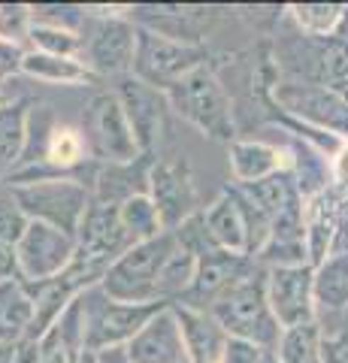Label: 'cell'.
<instances>
[{"instance_id":"1","label":"cell","mask_w":348,"mask_h":363,"mask_svg":"<svg viewBox=\"0 0 348 363\" xmlns=\"http://www.w3.org/2000/svg\"><path fill=\"white\" fill-rule=\"evenodd\" d=\"M209 315L224 327V333L240 342L276 351L279 339H282V327L266 300V269L257 260H252V267L221 294Z\"/></svg>"},{"instance_id":"2","label":"cell","mask_w":348,"mask_h":363,"mask_svg":"<svg viewBox=\"0 0 348 363\" xmlns=\"http://www.w3.org/2000/svg\"><path fill=\"white\" fill-rule=\"evenodd\" d=\"M9 197H13V203L28 221L58 227L67 236L79 233V224L94 200L91 185H85V179L76 176H55V179L13 185Z\"/></svg>"},{"instance_id":"3","label":"cell","mask_w":348,"mask_h":363,"mask_svg":"<svg viewBox=\"0 0 348 363\" xmlns=\"http://www.w3.org/2000/svg\"><path fill=\"white\" fill-rule=\"evenodd\" d=\"M173 252H176V233L173 230L161 233L158 240L137 242L106 269V276L100 279L97 288L116 303H130V306L161 303L158 279H161V269H164L167 260H170Z\"/></svg>"},{"instance_id":"4","label":"cell","mask_w":348,"mask_h":363,"mask_svg":"<svg viewBox=\"0 0 348 363\" xmlns=\"http://www.w3.org/2000/svg\"><path fill=\"white\" fill-rule=\"evenodd\" d=\"M170 100V109L176 116H182L188 124L218 143H233L237 124H233V106L224 85L218 82L215 70L209 64L197 67L194 73H188L185 79H179L173 88L164 91Z\"/></svg>"},{"instance_id":"5","label":"cell","mask_w":348,"mask_h":363,"mask_svg":"<svg viewBox=\"0 0 348 363\" xmlns=\"http://www.w3.org/2000/svg\"><path fill=\"white\" fill-rule=\"evenodd\" d=\"M82 309H85V348L100 354V351L109 348H125L155 315L167 309V303H149V306L116 303L94 285L82 294Z\"/></svg>"},{"instance_id":"6","label":"cell","mask_w":348,"mask_h":363,"mask_svg":"<svg viewBox=\"0 0 348 363\" xmlns=\"http://www.w3.org/2000/svg\"><path fill=\"white\" fill-rule=\"evenodd\" d=\"M82 136L88 145V155L103 164H130L142 157L140 140L130 128V118L116 91H100L88 100Z\"/></svg>"},{"instance_id":"7","label":"cell","mask_w":348,"mask_h":363,"mask_svg":"<svg viewBox=\"0 0 348 363\" xmlns=\"http://www.w3.org/2000/svg\"><path fill=\"white\" fill-rule=\"evenodd\" d=\"M133 245L137 242L130 240V233L125 230V224H121L118 206L91 200V206H88L85 218L79 224V233H76L73 267L100 281L106 276V269Z\"/></svg>"},{"instance_id":"8","label":"cell","mask_w":348,"mask_h":363,"mask_svg":"<svg viewBox=\"0 0 348 363\" xmlns=\"http://www.w3.org/2000/svg\"><path fill=\"white\" fill-rule=\"evenodd\" d=\"M209 64V55L203 45L179 43L170 37H161L155 30H145L137 25V58H133V76L149 82L152 88L167 91L179 79L194 73L197 67Z\"/></svg>"},{"instance_id":"9","label":"cell","mask_w":348,"mask_h":363,"mask_svg":"<svg viewBox=\"0 0 348 363\" xmlns=\"http://www.w3.org/2000/svg\"><path fill=\"white\" fill-rule=\"evenodd\" d=\"M18 279L25 285H46L64 276L76 257V236H67L58 227L28 221L21 240L16 242Z\"/></svg>"},{"instance_id":"10","label":"cell","mask_w":348,"mask_h":363,"mask_svg":"<svg viewBox=\"0 0 348 363\" xmlns=\"http://www.w3.org/2000/svg\"><path fill=\"white\" fill-rule=\"evenodd\" d=\"M273 100L285 116L306 121L348 143V100L318 82H279Z\"/></svg>"},{"instance_id":"11","label":"cell","mask_w":348,"mask_h":363,"mask_svg":"<svg viewBox=\"0 0 348 363\" xmlns=\"http://www.w3.org/2000/svg\"><path fill=\"white\" fill-rule=\"evenodd\" d=\"M137 58V25L121 16L91 18L82 45V64L94 76H130Z\"/></svg>"},{"instance_id":"12","label":"cell","mask_w":348,"mask_h":363,"mask_svg":"<svg viewBox=\"0 0 348 363\" xmlns=\"http://www.w3.org/2000/svg\"><path fill=\"white\" fill-rule=\"evenodd\" d=\"M149 197L155 200V206H158L167 230L182 227L191 215H197L203 209L185 155H170V157H161V161H152Z\"/></svg>"},{"instance_id":"13","label":"cell","mask_w":348,"mask_h":363,"mask_svg":"<svg viewBox=\"0 0 348 363\" xmlns=\"http://www.w3.org/2000/svg\"><path fill=\"white\" fill-rule=\"evenodd\" d=\"M266 300L282 330L300 324H312L318 318L315 306V269L300 267H273L266 269Z\"/></svg>"},{"instance_id":"14","label":"cell","mask_w":348,"mask_h":363,"mask_svg":"<svg viewBox=\"0 0 348 363\" xmlns=\"http://www.w3.org/2000/svg\"><path fill=\"white\" fill-rule=\"evenodd\" d=\"M125 106L130 128L140 140L142 155H155V149L164 140L167 130V116H170V100H167L164 91L152 88L149 82H142L137 76H121L116 79V88H112Z\"/></svg>"},{"instance_id":"15","label":"cell","mask_w":348,"mask_h":363,"mask_svg":"<svg viewBox=\"0 0 348 363\" xmlns=\"http://www.w3.org/2000/svg\"><path fill=\"white\" fill-rule=\"evenodd\" d=\"M85 351V309L79 294L40 339L16 345V363H79Z\"/></svg>"},{"instance_id":"16","label":"cell","mask_w":348,"mask_h":363,"mask_svg":"<svg viewBox=\"0 0 348 363\" xmlns=\"http://www.w3.org/2000/svg\"><path fill=\"white\" fill-rule=\"evenodd\" d=\"M252 260L254 257H242V255L224 252V248H212V252L200 255L194 285L185 294V300H179V303L191 306V309H200V312H209L218 303L221 294L252 267Z\"/></svg>"},{"instance_id":"17","label":"cell","mask_w":348,"mask_h":363,"mask_svg":"<svg viewBox=\"0 0 348 363\" xmlns=\"http://www.w3.org/2000/svg\"><path fill=\"white\" fill-rule=\"evenodd\" d=\"M130 363H188L182 327L176 321L173 306H167L152 318L142 330L125 345Z\"/></svg>"},{"instance_id":"18","label":"cell","mask_w":348,"mask_h":363,"mask_svg":"<svg viewBox=\"0 0 348 363\" xmlns=\"http://www.w3.org/2000/svg\"><path fill=\"white\" fill-rule=\"evenodd\" d=\"M173 312H176L179 327H182L188 363H224L230 336L224 333V327L215 321V318L209 312L182 306V303H173Z\"/></svg>"},{"instance_id":"19","label":"cell","mask_w":348,"mask_h":363,"mask_svg":"<svg viewBox=\"0 0 348 363\" xmlns=\"http://www.w3.org/2000/svg\"><path fill=\"white\" fill-rule=\"evenodd\" d=\"M200 215H203L206 230L218 248L249 257V227H245V215L233 185H228L209 206L200 209Z\"/></svg>"},{"instance_id":"20","label":"cell","mask_w":348,"mask_h":363,"mask_svg":"<svg viewBox=\"0 0 348 363\" xmlns=\"http://www.w3.org/2000/svg\"><path fill=\"white\" fill-rule=\"evenodd\" d=\"M152 155H142L130 164H100L91 179V194L100 203L109 206H121L125 200L137 194H149V169H152Z\"/></svg>"},{"instance_id":"21","label":"cell","mask_w":348,"mask_h":363,"mask_svg":"<svg viewBox=\"0 0 348 363\" xmlns=\"http://www.w3.org/2000/svg\"><path fill=\"white\" fill-rule=\"evenodd\" d=\"M339 203H342V197L336 194L333 188L306 200V209H303V230H306V255H309L312 269H315L333 248L336 227H339Z\"/></svg>"},{"instance_id":"22","label":"cell","mask_w":348,"mask_h":363,"mask_svg":"<svg viewBox=\"0 0 348 363\" xmlns=\"http://www.w3.org/2000/svg\"><path fill=\"white\" fill-rule=\"evenodd\" d=\"M30 97H0V179L21 167L30 136Z\"/></svg>"},{"instance_id":"23","label":"cell","mask_w":348,"mask_h":363,"mask_svg":"<svg viewBox=\"0 0 348 363\" xmlns=\"http://www.w3.org/2000/svg\"><path fill=\"white\" fill-rule=\"evenodd\" d=\"M228 161H230L233 185H257V182L291 167V161H285V152L279 145L257 140H233L228 145Z\"/></svg>"},{"instance_id":"24","label":"cell","mask_w":348,"mask_h":363,"mask_svg":"<svg viewBox=\"0 0 348 363\" xmlns=\"http://www.w3.org/2000/svg\"><path fill=\"white\" fill-rule=\"evenodd\" d=\"M33 318H37V300H33L25 281H0V342H25L30 336Z\"/></svg>"},{"instance_id":"25","label":"cell","mask_w":348,"mask_h":363,"mask_svg":"<svg viewBox=\"0 0 348 363\" xmlns=\"http://www.w3.org/2000/svg\"><path fill=\"white\" fill-rule=\"evenodd\" d=\"M21 76L37 79L46 85H88L97 82V76L82 64V58H61V55H46L28 49L25 61H21Z\"/></svg>"},{"instance_id":"26","label":"cell","mask_w":348,"mask_h":363,"mask_svg":"<svg viewBox=\"0 0 348 363\" xmlns=\"http://www.w3.org/2000/svg\"><path fill=\"white\" fill-rule=\"evenodd\" d=\"M315 306L318 315L348 309V248H330L315 267Z\"/></svg>"},{"instance_id":"27","label":"cell","mask_w":348,"mask_h":363,"mask_svg":"<svg viewBox=\"0 0 348 363\" xmlns=\"http://www.w3.org/2000/svg\"><path fill=\"white\" fill-rule=\"evenodd\" d=\"M85 155H88V145H85V136L76 130V128H52L43 140V149L37 161L49 169L55 176H67L73 167L85 164ZM33 161V164H37ZM30 167V164H28Z\"/></svg>"},{"instance_id":"28","label":"cell","mask_w":348,"mask_h":363,"mask_svg":"<svg viewBox=\"0 0 348 363\" xmlns=\"http://www.w3.org/2000/svg\"><path fill=\"white\" fill-rule=\"evenodd\" d=\"M118 215H121V224H125V230L130 233L133 242H149V240H158L161 233H167L161 212L149 194H137V197L125 200L118 206Z\"/></svg>"},{"instance_id":"29","label":"cell","mask_w":348,"mask_h":363,"mask_svg":"<svg viewBox=\"0 0 348 363\" xmlns=\"http://www.w3.org/2000/svg\"><path fill=\"white\" fill-rule=\"evenodd\" d=\"M345 16H348V6L342 4H294L291 6V18L297 21V28L306 37H318V40L336 37Z\"/></svg>"},{"instance_id":"30","label":"cell","mask_w":348,"mask_h":363,"mask_svg":"<svg viewBox=\"0 0 348 363\" xmlns=\"http://www.w3.org/2000/svg\"><path fill=\"white\" fill-rule=\"evenodd\" d=\"M273 354H276L279 363H324L318 321L282 330V339H279V345H276Z\"/></svg>"},{"instance_id":"31","label":"cell","mask_w":348,"mask_h":363,"mask_svg":"<svg viewBox=\"0 0 348 363\" xmlns=\"http://www.w3.org/2000/svg\"><path fill=\"white\" fill-rule=\"evenodd\" d=\"M82 45H85V33H79V30L40 25V21H33V28H30V49L33 52L61 55V58H82Z\"/></svg>"},{"instance_id":"32","label":"cell","mask_w":348,"mask_h":363,"mask_svg":"<svg viewBox=\"0 0 348 363\" xmlns=\"http://www.w3.org/2000/svg\"><path fill=\"white\" fill-rule=\"evenodd\" d=\"M321 357L324 363H348V309L342 312H321Z\"/></svg>"},{"instance_id":"33","label":"cell","mask_w":348,"mask_h":363,"mask_svg":"<svg viewBox=\"0 0 348 363\" xmlns=\"http://www.w3.org/2000/svg\"><path fill=\"white\" fill-rule=\"evenodd\" d=\"M30 28L33 13L25 4H0V40L13 43L18 49L30 45Z\"/></svg>"},{"instance_id":"34","label":"cell","mask_w":348,"mask_h":363,"mask_svg":"<svg viewBox=\"0 0 348 363\" xmlns=\"http://www.w3.org/2000/svg\"><path fill=\"white\" fill-rule=\"evenodd\" d=\"M28 227V218L13 203V197H0V242H18Z\"/></svg>"},{"instance_id":"35","label":"cell","mask_w":348,"mask_h":363,"mask_svg":"<svg viewBox=\"0 0 348 363\" xmlns=\"http://www.w3.org/2000/svg\"><path fill=\"white\" fill-rule=\"evenodd\" d=\"M224 363H276V354L269 348L252 345V342H240V339H230Z\"/></svg>"},{"instance_id":"36","label":"cell","mask_w":348,"mask_h":363,"mask_svg":"<svg viewBox=\"0 0 348 363\" xmlns=\"http://www.w3.org/2000/svg\"><path fill=\"white\" fill-rule=\"evenodd\" d=\"M28 49H18L13 43H4L0 40V85L6 82V79H13L21 73V61H25Z\"/></svg>"},{"instance_id":"37","label":"cell","mask_w":348,"mask_h":363,"mask_svg":"<svg viewBox=\"0 0 348 363\" xmlns=\"http://www.w3.org/2000/svg\"><path fill=\"white\" fill-rule=\"evenodd\" d=\"M330 188L339 197H348V143L342 145V152L333 157V169H330Z\"/></svg>"},{"instance_id":"38","label":"cell","mask_w":348,"mask_h":363,"mask_svg":"<svg viewBox=\"0 0 348 363\" xmlns=\"http://www.w3.org/2000/svg\"><path fill=\"white\" fill-rule=\"evenodd\" d=\"M18 279V255L13 242H0V281Z\"/></svg>"},{"instance_id":"39","label":"cell","mask_w":348,"mask_h":363,"mask_svg":"<svg viewBox=\"0 0 348 363\" xmlns=\"http://www.w3.org/2000/svg\"><path fill=\"white\" fill-rule=\"evenodd\" d=\"M100 363H130L128 354H125V348H109V351H100Z\"/></svg>"},{"instance_id":"40","label":"cell","mask_w":348,"mask_h":363,"mask_svg":"<svg viewBox=\"0 0 348 363\" xmlns=\"http://www.w3.org/2000/svg\"><path fill=\"white\" fill-rule=\"evenodd\" d=\"M0 363H16V345L0 342Z\"/></svg>"},{"instance_id":"41","label":"cell","mask_w":348,"mask_h":363,"mask_svg":"<svg viewBox=\"0 0 348 363\" xmlns=\"http://www.w3.org/2000/svg\"><path fill=\"white\" fill-rule=\"evenodd\" d=\"M79 363H100V357L94 354V351H85V354H82V360Z\"/></svg>"},{"instance_id":"42","label":"cell","mask_w":348,"mask_h":363,"mask_svg":"<svg viewBox=\"0 0 348 363\" xmlns=\"http://www.w3.org/2000/svg\"><path fill=\"white\" fill-rule=\"evenodd\" d=\"M0 97H4V85H0Z\"/></svg>"}]
</instances>
